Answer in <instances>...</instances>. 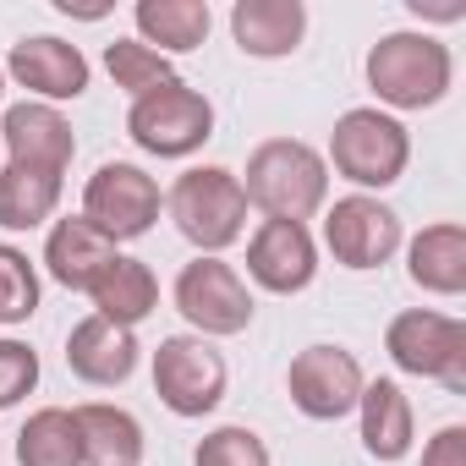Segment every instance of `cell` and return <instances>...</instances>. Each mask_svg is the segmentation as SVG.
Wrapping results in <instances>:
<instances>
[{"label": "cell", "instance_id": "cell-1", "mask_svg": "<svg viewBox=\"0 0 466 466\" xmlns=\"http://www.w3.org/2000/svg\"><path fill=\"white\" fill-rule=\"evenodd\" d=\"M248 192V208H264L269 219H308L329 198V165L302 137H269L248 154V170L237 176Z\"/></svg>", "mask_w": 466, "mask_h": 466}, {"label": "cell", "instance_id": "cell-2", "mask_svg": "<svg viewBox=\"0 0 466 466\" xmlns=\"http://www.w3.org/2000/svg\"><path fill=\"white\" fill-rule=\"evenodd\" d=\"M165 208H170L176 230L198 248V258H219L225 248H237L248 237V192H242L237 170H225V165L181 170Z\"/></svg>", "mask_w": 466, "mask_h": 466}, {"label": "cell", "instance_id": "cell-3", "mask_svg": "<svg viewBox=\"0 0 466 466\" xmlns=\"http://www.w3.org/2000/svg\"><path fill=\"white\" fill-rule=\"evenodd\" d=\"M455 83V61L433 34H384L368 50V88L390 110H433Z\"/></svg>", "mask_w": 466, "mask_h": 466}, {"label": "cell", "instance_id": "cell-4", "mask_svg": "<svg viewBox=\"0 0 466 466\" xmlns=\"http://www.w3.org/2000/svg\"><path fill=\"white\" fill-rule=\"evenodd\" d=\"M324 165H335V176H346L351 187H362V192H384V187H395L400 176H406V165H411V137H406V127L390 116V110H379V105H357V110H346L340 121H335V132H329V159Z\"/></svg>", "mask_w": 466, "mask_h": 466}, {"label": "cell", "instance_id": "cell-5", "mask_svg": "<svg viewBox=\"0 0 466 466\" xmlns=\"http://www.w3.org/2000/svg\"><path fill=\"white\" fill-rule=\"evenodd\" d=\"M384 351L400 373L439 379L450 395H466V324L433 308H406L384 329Z\"/></svg>", "mask_w": 466, "mask_h": 466}, {"label": "cell", "instance_id": "cell-6", "mask_svg": "<svg viewBox=\"0 0 466 466\" xmlns=\"http://www.w3.org/2000/svg\"><path fill=\"white\" fill-rule=\"evenodd\" d=\"M127 132H132V143H137L143 154L187 159V154H198V148L214 137V105H208L198 88H187V83L176 77V83H165V88L132 99Z\"/></svg>", "mask_w": 466, "mask_h": 466}, {"label": "cell", "instance_id": "cell-7", "mask_svg": "<svg viewBox=\"0 0 466 466\" xmlns=\"http://www.w3.org/2000/svg\"><path fill=\"white\" fill-rule=\"evenodd\" d=\"M83 219L94 230H105L110 242H137V237H148L154 219H159V181L143 165L110 159L83 187Z\"/></svg>", "mask_w": 466, "mask_h": 466}, {"label": "cell", "instance_id": "cell-8", "mask_svg": "<svg viewBox=\"0 0 466 466\" xmlns=\"http://www.w3.org/2000/svg\"><path fill=\"white\" fill-rule=\"evenodd\" d=\"M176 313L203 340H225L253 324V291L225 258H192L176 275Z\"/></svg>", "mask_w": 466, "mask_h": 466}, {"label": "cell", "instance_id": "cell-9", "mask_svg": "<svg viewBox=\"0 0 466 466\" xmlns=\"http://www.w3.org/2000/svg\"><path fill=\"white\" fill-rule=\"evenodd\" d=\"M225 357L203 335H170L154 351V395L176 417H208L225 400Z\"/></svg>", "mask_w": 466, "mask_h": 466}, {"label": "cell", "instance_id": "cell-10", "mask_svg": "<svg viewBox=\"0 0 466 466\" xmlns=\"http://www.w3.org/2000/svg\"><path fill=\"white\" fill-rule=\"evenodd\" d=\"M324 242L340 269H384L400 253V214L373 192H351L324 214Z\"/></svg>", "mask_w": 466, "mask_h": 466}, {"label": "cell", "instance_id": "cell-11", "mask_svg": "<svg viewBox=\"0 0 466 466\" xmlns=\"http://www.w3.org/2000/svg\"><path fill=\"white\" fill-rule=\"evenodd\" d=\"M362 362L346 351V346H308L291 357V373H286V390H291V406L313 422H340L357 411L362 400Z\"/></svg>", "mask_w": 466, "mask_h": 466}, {"label": "cell", "instance_id": "cell-12", "mask_svg": "<svg viewBox=\"0 0 466 466\" xmlns=\"http://www.w3.org/2000/svg\"><path fill=\"white\" fill-rule=\"evenodd\" d=\"M6 77L17 88H28L39 105H61V99H83L88 94V56L56 34H34V39H17L12 56H6Z\"/></svg>", "mask_w": 466, "mask_h": 466}, {"label": "cell", "instance_id": "cell-13", "mask_svg": "<svg viewBox=\"0 0 466 466\" xmlns=\"http://www.w3.org/2000/svg\"><path fill=\"white\" fill-rule=\"evenodd\" d=\"M0 154L23 170H45V176H61L77 154V137H72V121L56 110V105H39V99H23L0 116Z\"/></svg>", "mask_w": 466, "mask_h": 466}, {"label": "cell", "instance_id": "cell-14", "mask_svg": "<svg viewBox=\"0 0 466 466\" xmlns=\"http://www.w3.org/2000/svg\"><path fill=\"white\" fill-rule=\"evenodd\" d=\"M248 275L275 291V297H297L313 286L319 275V248H313V230L297 219H264L248 242Z\"/></svg>", "mask_w": 466, "mask_h": 466}, {"label": "cell", "instance_id": "cell-15", "mask_svg": "<svg viewBox=\"0 0 466 466\" xmlns=\"http://www.w3.org/2000/svg\"><path fill=\"white\" fill-rule=\"evenodd\" d=\"M137 335L132 329H121V324H110V319H99V313H88L83 324H72V335H66V368L83 379V384H94V390H116V384H127L132 373H137Z\"/></svg>", "mask_w": 466, "mask_h": 466}, {"label": "cell", "instance_id": "cell-16", "mask_svg": "<svg viewBox=\"0 0 466 466\" xmlns=\"http://www.w3.org/2000/svg\"><path fill=\"white\" fill-rule=\"evenodd\" d=\"M302 34H308L302 0H237L230 6V39L242 45V56L280 61L302 45Z\"/></svg>", "mask_w": 466, "mask_h": 466}, {"label": "cell", "instance_id": "cell-17", "mask_svg": "<svg viewBox=\"0 0 466 466\" xmlns=\"http://www.w3.org/2000/svg\"><path fill=\"white\" fill-rule=\"evenodd\" d=\"M357 417H362V450H368L373 461H406V455H411L417 417H411V400H406V390H400L395 379L362 384Z\"/></svg>", "mask_w": 466, "mask_h": 466}, {"label": "cell", "instance_id": "cell-18", "mask_svg": "<svg viewBox=\"0 0 466 466\" xmlns=\"http://www.w3.org/2000/svg\"><path fill=\"white\" fill-rule=\"evenodd\" d=\"M110 258H116V242L105 237V230H94L83 214L61 219V225L50 230V242H45V269H50V280L66 286V291H88V286L105 275Z\"/></svg>", "mask_w": 466, "mask_h": 466}, {"label": "cell", "instance_id": "cell-19", "mask_svg": "<svg viewBox=\"0 0 466 466\" xmlns=\"http://www.w3.org/2000/svg\"><path fill=\"white\" fill-rule=\"evenodd\" d=\"M406 275H411L417 291L461 297L466 291V225L444 219V225L417 230L411 248H406Z\"/></svg>", "mask_w": 466, "mask_h": 466}, {"label": "cell", "instance_id": "cell-20", "mask_svg": "<svg viewBox=\"0 0 466 466\" xmlns=\"http://www.w3.org/2000/svg\"><path fill=\"white\" fill-rule=\"evenodd\" d=\"M88 297H94V313H99V319H110V324H121V329H137V324L159 308V280H154V269H148L143 258L116 253V258L105 264V275L88 286Z\"/></svg>", "mask_w": 466, "mask_h": 466}, {"label": "cell", "instance_id": "cell-21", "mask_svg": "<svg viewBox=\"0 0 466 466\" xmlns=\"http://www.w3.org/2000/svg\"><path fill=\"white\" fill-rule=\"evenodd\" d=\"M132 23H137V39L170 61V56H187L208 39L214 12H208V0H137Z\"/></svg>", "mask_w": 466, "mask_h": 466}, {"label": "cell", "instance_id": "cell-22", "mask_svg": "<svg viewBox=\"0 0 466 466\" xmlns=\"http://www.w3.org/2000/svg\"><path fill=\"white\" fill-rule=\"evenodd\" d=\"M77 433H83V466H143V422L127 406L105 400L77 406Z\"/></svg>", "mask_w": 466, "mask_h": 466}, {"label": "cell", "instance_id": "cell-23", "mask_svg": "<svg viewBox=\"0 0 466 466\" xmlns=\"http://www.w3.org/2000/svg\"><path fill=\"white\" fill-rule=\"evenodd\" d=\"M17 466H83V433L77 411L39 406L17 433Z\"/></svg>", "mask_w": 466, "mask_h": 466}, {"label": "cell", "instance_id": "cell-24", "mask_svg": "<svg viewBox=\"0 0 466 466\" xmlns=\"http://www.w3.org/2000/svg\"><path fill=\"white\" fill-rule=\"evenodd\" d=\"M61 203V176L6 165L0 170V225L6 230H39Z\"/></svg>", "mask_w": 466, "mask_h": 466}, {"label": "cell", "instance_id": "cell-25", "mask_svg": "<svg viewBox=\"0 0 466 466\" xmlns=\"http://www.w3.org/2000/svg\"><path fill=\"white\" fill-rule=\"evenodd\" d=\"M105 72H110L116 88L132 94V99H143V94L176 83V66H170L159 50H148L143 39H116V45H105Z\"/></svg>", "mask_w": 466, "mask_h": 466}, {"label": "cell", "instance_id": "cell-26", "mask_svg": "<svg viewBox=\"0 0 466 466\" xmlns=\"http://www.w3.org/2000/svg\"><path fill=\"white\" fill-rule=\"evenodd\" d=\"M39 313V269L23 248L0 242V324H28Z\"/></svg>", "mask_w": 466, "mask_h": 466}, {"label": "cell", "instance_id": "cell-27", "mask_svg": "<svg viewBox=\"0 0 466 466\" xmlns=\"http://www.w3.org/2000/svg\"><path fill=\"white\" fill-rule=\"evenodd\" d=\"M192 466H269V444L242 422H225L198 444Z\"/></svg>", "mask_w": 466, "mask_h": 466}, {"label": "cell", "instance_id": "cell-28", "mask_svg": "<svg viewBox=\"0 0 466 466\" xmlns=\"http://www.w3.org/2000/svg\"><path fill=\"white\" fill-rule=\"evenodd\" d=\"M39 390V351L23 340H0V411Z\"/></svg>", "mask_w": 466, "mask_h": 466}, {"label": "cell", "instance_id": "cell-29", "mask_svg": "<svg viewBox=\"0 0 466 466\" xmlns=\"http://www.w3.org/2000/svg\"><path fill=\"white\" fill-rule=\"evenodd\" d=\"M422 466H466V428L461 422L439 428L428 439V450H422Z\"/></svg>", "mask_w": 466, "mask_h": 466}, {"label": "cell", "instance_id": "cell-30", "mask_svg": "<svg viewBox=\"0 0 466 466\" xmlns=\"http://www.w3.org/2000/svg\"><path fill=\"white\" fill-rule=\"evenodd\" d=\"M0 105H6V66H0Z\"/></svg>", "mask_w": 466, "mask_h": 466}, {"label": "cell", "instance_id": "cell-31", "mask_svg": "<svg viewBox=\"0 0 466 466\" xmlns=\"http://www.w3.org/2000/svg\"><path fill=\"white\" fill-rule=\"evenodd\" d=\"M0 170H6V154H0Z\"/></svg>", "mask_w": 466, "mask_h": 466}]
</instances>
